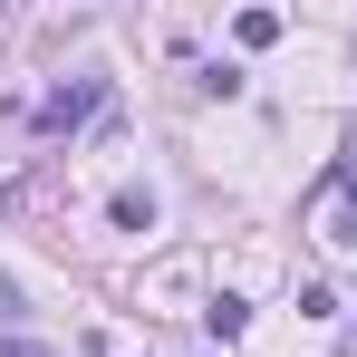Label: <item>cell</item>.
<instances>
[{
    "label": "cell",
    "mask_w": 357,
    "mask_h": 357,
    "mask_svg": "<svg viewBox=\"0 0 357 357\" xmlns=\"http://www.w3.org/2000/svg\"><path fill=\"white\" fill-rule=\"evenodd\" d=\"M97 107H107V77H68L59 97L39 107V135H77V126L97 116Z\"/></svg>",
    "instance_id": "cell-1"
},
{
    "label": "cell",
    "mask_w": 357,
    "mask_h": 357,
    "mask_svg": "<svg viewBox=\"0 0 357 357\" xmlns=\"http://www.w3.org/2000/svg\"><path fill=\"white\" fill-rule=\"evenodd\" d=\"M107 213H116V232H155V193H145V183H126Z\"/></svg>",
    "instance_id": "cell-2"
},
{
    "label": "cell",
    "mask_w": 357,
    "mask_h": 357,
    "mask_svg": "<svg viewBox=\"0 0 357 357\" xmlns=\"http://www.w3.org/2000/svg\"><path fill=\"white\" fill-rule=\"evenodd\" d=\"M232 39H241V49H271V39H280V10H241Z\"/></svg>",
    "instance_id": "cell-3"
},
{
    "label": "cell",
    "mask_w": 357,
    "mask_h": 357,
    "mask_svg": "<svg viewBox=\"0 0 357 357\" xmlns=\"http://www.w3.org/2000/svg\"><path fill=\"white\" fill-rule=\"evenodd\" d=\"M0 319H20V290H10V280H0Z\"/></svg>",
    "instance_id": "cell-4"
},
{
    "label": "cell",
    "mask_w": 357,
    "mask_h": 357,
    "mask_svg": "<svg viewBox=\"0 0 357 357\" xmlns=\"http://www.w3.org/2000/svg\"><path fill=\"white\" fill-rule=\"evenodd\" d=\"M0 357H49V348H29V338H10V348H0Z\"/></svg>",
    "instance_id": "cell-5"
},
{
    "label": "cell",
    "mask_w": 357,
    "mask_h": 357,
    "mask_svg": "<svg viewBox=\"0 0 357 357\" xmlns=\"http://www.w3.org/2000/svg\"><path fill=\"white\" fill-rule=\"evenodd\" d=\"M338 241H357V222H348V232H338Z\"/></svg>",
    "instance_id": "cell-6"
}]
</instances>
